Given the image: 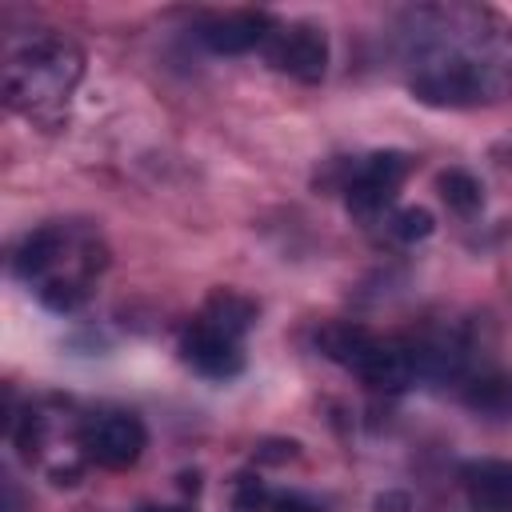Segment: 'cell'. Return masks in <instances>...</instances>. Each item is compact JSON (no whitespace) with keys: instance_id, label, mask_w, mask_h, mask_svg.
Masks as SVG:
<instances>
[{"instance_id":"9","label":"cell","mask_w":512,"mask_h":512,"mask_svg":"<svg viewBox=\"0 0 512 512\" xmlns=\"http://www.w3.org/2000/svg\"><path fill=\"white\" fill-rule=\"evenodd\" d=\"M276 32V20L268 12H252V8H240V12H216L208 16L196 36L204 40V48L220 52V56H240V52H252V48H264L268 36Z\"/></svg>"},{"instance_id":"15","label":"cell","mask_w":512,"mask_h":512,"mask_svg":"<svg viewBox=\"0 0 512 512\" xmlns=\"http://www.w3.org/2000/svg\"><path fill=\"white\" fill-rule=\"evenodd\" d=\"M264 512H324V504L304 492H272Z\"/></svg>"},{"instance_id":"10","label":"cell","mask_w":512,"mask_h":512,"mask_svg":"<svg viewBox=\"0 0 512 512\" xmlns=\"http://www.w3.org/2000/svg\"><path fill=\"white\" fill-rule=\"evenodd\" d=\"M468 512H512V460H472L460 468Z\"/></svg>"},{"instance_id":"5","label":"cell","mask_w":512,"mask_h":512,"mask_svg":"<svg viewBox=\"0 0 512 512\" xmlns=\"http://www.w3.org/2000/svg\"><path fill=\"white\" fill-rule=\"evenodd\" d=\"M412 172V156L408 152H396V148H384V152H372L364 156L348 184H344V204L348 212L360 220V224H376L400 196L404 180Z\"/></svg>"},{"instance_id":"2","label":"cell","mask_w":512,"mask_h":512,"mask_svg":"<svg viewBox=\"0 0 512 512\" xmlns=\"http://www.w3.org/2000/svg\"><path fill=\"white\" fill-rule=\"evenodd\" d=\"M104 264H108V248L100 232L92 224H72V220H52L32 228L12 252V272L52 312L80 308Z\"/></svg>"},{"instance_id":"14","label":"cell","mask_w":512,"mask_h":512,"mask_svg":"<svg viewBox=\"0 0 512 512\" xmlns=\"http://www.w3.org/2000/svg\"><path fill=\"white\" fill-rule=\"evenodd\" d=\"M432 228H436V224H432V212H428V208H400V212L388 216V232H392L396 240H404V244L432 236Z\"/></svg>"},{"instance_id":"12","label":"cell","mask_w":512,"mask_h":512,"mask_svg":"<svg viewBox=\"0 0 512 512\" xmlns=\"http://www.w3.org/2000/svg\"><path fill=\"white\" fill-rule=\"evenodd\" d=\"M200 316H208L212 324H220V328H228V332L244 336V332L252 328V320H256V304H252L248 296L232 292V288H216V292L204 300Z\"/></svg>"},{"instance_id":"3","label":"cell","mask_w":512,"mask_h":512,"mask_svg":"<svg viewBox=\"0 0 512 512\" xmlns=\"http://www.w3.org/2000/svg\"><path fill=\"white\" fill-rule=\"evenodd\" d=\"M84 80V52L64 32H32L4 56V104L36 124H56Z\"/></svg>"},{"instance_id":"13","label":"cell","mask_w":512,"mask_h":512,"mask_svg":"<svg viewBox=\"0 0 512 512\" xmlns=\"http://www.w3.org/2000/svg\"><path fill=\"white\" fill-rule=\"evenodd\" d=\"M436 188H440V200H444L452 212H460V216H472V212L484 204V188H480V180H476L472 172H464V168H448V172H440Z\"/></svg>"},{"instance_id":"1","label":"cell","mask_w":512,"mask_h":512,"mask_svg":"<svg viewBox=\"0 0 512 512\" xmlns=\"http://www.w3.org/2000/svg\"><path fill=\"white\" fill-rule=\"evenodd\" d=\"M400 60L416 100L480 108L512 96V20L484 4H420L400 20Z\"/></svg>"},{"instance_id":"7","label":"cell","mask_w":512,"mask_h":512,"mask_svg":"<svg viewBox=\"0 0 512 512\" xmlns=\"http://www.w3.org/2000/svg\"><path fill=\"white\" fill-rule=\"evenodd\" d=\"M260 52L276 72H284L300 84H320L328 72V36H324V28H316L308 20L276 24V32L268 36V44Z\"/></svg>"},{"instance_id":"16","label":"cell","mask_w":512,"mask_h":512,"mask_svg":"<svg viewBox=\"0 0 512 512\" xmlns=\"http://www.w3.org/2000/svg\"><path fill=\"white\" fill-rule=\"evenodd\" d=\"M140 512H184V508H140Z\"/></svg>"},{"instance_id":"4","label":"cell","mask_w":512,"mask_h":512,"mask_svg":"<svg viewBox=\"0 0 512 512\" xmlns=\"http://www.w3.org/2000/svg\"><path fill=\"white\" fill-rule=\"evenodd\" d=\"M316 348L376 392H404L408 384H416L412 348L404 340H384V336L368 332L364 324L332 320L316 332Z\"/></svg>"},{"instance_id":"11","label":"cell","mask_w":512,"mask_h":512,"mask_svg":"<svg viewBox=\"0 0 512 512\" xmlns=\"http://www.w3.org/2000/svg\"><path fill=\"white\" fill-rule=\"evenodd\" d=\"M464 404H468L476 416L512 420V376H504V372H484V376L468 380Z\"/></svg>"},{"instance_id":"6","label":"cell","mask_w":512,"mask_h":512,"mask_svg":"<svg viewBox=\"0 0 512 512\" xmlns=\"http://www.w3.org/2000/svg\"><path fill=\"white\" fill-rule=\"evenodd\" d=\"M76 440H80V456L96 468H132L144 448H148V432L140 424V416L132 412H96L84 416L76 424Z\"/></svg>"},{"instance_id":"8","label":"cell","mask_w":512,"mask_h":512,"mask_svg":"<svg viewBox=\"0 0 512 512\" xmlns=\"http://www.w3.org/2000/svg\"><path fill=\"white\" fill-rule=\"evenodd\" d=\"M244 336L212 324L208 316H196L184 332H180V360L208 376V380H232L244 372Z\"/></svg>"}]
</instances>
